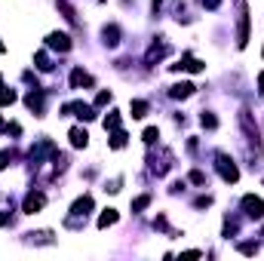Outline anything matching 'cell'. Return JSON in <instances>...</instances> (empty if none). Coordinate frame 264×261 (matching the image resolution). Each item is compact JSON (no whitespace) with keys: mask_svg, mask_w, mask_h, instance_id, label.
Segmentation results:
<instances>
[{"mask_svg":"<svg viewBox=\"0 0 264 261\" xmlns=\"http://www.w3.org/2000/svg\"><path fill=\"white\" fill-rule=\"evenodd\" d=\"M123 145H126V132L114 129V135H111V148H123Z\"/></svg>","mask_w":264,"mask_h":261,"instance_id":"cell-16","label":"cell"},{"mask_svg":"<svg viewBox=\"0 0 264 261\" xmlns=\"http://www.w3.org/2000/svg\"><path fill=\"white\" fill-rule=\"evenodd\" d=\"M243 209H246L249 218H264V200L255 197V194H246L243 197Z\"/></svg>","mask_w":264,"mask_h":261,"instance_id":"cell-2","label":"cell"},{"mask_svg":"<svg viewBox=\"0 0 264 261\" xmlns=\"http://www.w3.org/2000/svg\"><path fill=\"white\" fill-rule=\"evenodd\" d=\"M105 129H120V114H108V120H105Z\"/></svg>","mask_w":264,"mask_h":261,"instance_id":"cell-18","label":"cell"},{"mask_svg":"<svg viewBox=\"0 0 264 261\" xmlns=\"http://www.w3.org/2000/svg\"><path fill=\"white\" fill-rule=\"evenodd\" d=\"M157 139H160V132H157V129H145V145H154Z\"/></svg>","mask_w":264,"mask_h":261,"instance_id":"cell-21","label":"cell"},{"mask_svg":"<svg viewBox=\"0 0 264 261\" xmlns=\"http://www.w3.org/2000/svg\"><path fill=\"white\" fill-rule=\"evenodd\" d=\"M86 142H89V135H86V129H80V126H74V129H71V145H74V148H86Z\"/></svg>","mask_w":264,"mask_h":261,"instance_id":"cell-11","label":"cell"},{"mask_svg":"<svg viewBox=\"0 0 264 261\" xmlns=\"http://www.w3.org/2000/svg\"><path fill=\"white\" fill-rule=\"evenodd\" d=\"M0 129H6V123H3V120H0Z\"/></svg>","mask_w":264,"mask_h":261,"instance_id":"cell-29","label":"cell"},{"mask_svg":"<svg viewBox=\"0 0 264 261\" xmlns=\"http://www.w3.org/2000/svg\"><path fill=\"white\" fill-rule=\"evenodd\" d=\"M34 62H37V68H40V71H49V56H46V52H37V56H34Z\"/></svg>","mask_w":264,"mask_h":261,"instance_id":"cell-17","label":"cell"},{"mask_svg":"<svg viewBox=\"0 0 264 261\" xmlns=\"http://www.w3.org/2000/svg\"><path fill=\"white\" fill-rule=\"evenodd\" d=\"M6 160H9V154H6V150H0V172L6 169Z\"/></svg>","mask_w":264,"mask_h":261,"instance_id":"cell-25","label":"cell"},{"mask_svg":"<svg viewBox=\"0 0 264 261\" xmlns=\"http://www.w3.org/2000/svg\"><path fill=\"white\" fill-rule=\"evenodd\" d=\"M129 108H132V117H135V120H142V117L148 114V102H142V99H135Z\"/></svg>","mask_w":264,"mask_h":261,"instance_id":"cell-14","label":"cell"},{"mask_svg":"<svg viewBox=\"0 0 264 261\" xmlns=\"http://www.w3.org/2000/svg\"><path fill=\"white\" fill-rule=\"evenodd\" d=\"M218 3H221V0H203V6H206V9H218Z\"/></svg>","mask_w":264,"mask_h":261,"instance_id":"cell-26","label":"cell"},{"mask_svg":"<svg viewBox=\"0 0 264 261\" xmlns=\"http://www.w3.org/2000/svg\"><path fill=\"white\" fill-rule=\"evenodd\" d=\"M190 182L193 185H206V175L203 172H190Z\"/></svg>","mask_w":264,"mask_h":261,"instance_id":"cell-23","label":"cell"},{"mask_svg":"<svg viewBox=\"0 0 264 261\" xmlns=\"http://www.w3.org/2000/svg\"><path fill=\"white\" fill-rule=\"evenodd\" d=\"M16 102V92L3 86V77H0V105H12Z\"/></svg>","mask_w":264,"mask_h":261,"instance_id":"cell-13","label":"cell"},{"mask_svg":"<svg viewBox=\"0 0 264 261\" xmlns=\"http://www.w3.org/2000/svg\"><path fill=\"white\" fill-rule=\"evenodd\" d=\"M114 222H117V212H114V209H105V212L99 215V227H111Z\"/></svg>","mask_w":264,"mask_h":261,"instance_id":"cell-15","label":"cell"},{"mask_svg":"<svg viewBox=\"0 0 264 261\" xmlns=\"http://www.w3.org/2000/svg\"><path fill=\"white\" fill-rule=\"evenodd\" d=\"M3 49H6V46H3V43H0V52H3Z\"/></svg>","mask_w":264,"mask_h":261,"instance_id":"cell-30","label":"cell"},{"mask_svg":"<svg viewBox=\"0 0 264 261\" xmlns=\"http://www.w3.org/2000/svg\"><path fill=\"white\" fill-rule=\"evenodd\" d=\"M105 43L108 46H117L120 43V28H117V25H108V28H105Z\"/></svg>","mask_w":264,"mask_h":261,"instance_id":"cell-12","label":"cell"},{"mask_svg":"<svg viewBox=\"0 0 264 261\" xmlns=\"http://www.w3.org/2000/svg\"><path fill=\"white\" fill-rule=\"evenodd\" d=\"M258 89L264 92V74H258Z\"/></svg>","mask_w":264,"mask_h":261,"instance_id":"cell-28","label":"cell"},{"mask_svg":"<svg viewBox=\"0 0 264 261\" xmlns=\"http://www.w3.org/2000/svg\"><path fill=\"white\" fill-rule=\"evenodd\" d=\"M46 43H49V49L68 52V49H71V37H68V34H59V31H55V34H49V37H46Z\"/></svg>","mask_w":264,"mask_h":261,"instance_id":"cell-6","label":"cell"},{"mask_svg":"<svg viewBox=\"0 0 264 261\" xmlns=\"http://www.w3.org/2000/svg\"><path fill=\"white\" fill-rule=\"evenodd\" d=\"M166 52H169V43H154V46H151V52H148V65H154L157 59H163Z\"/></svg>","mask_w":264,"mask_h":261,"instance_id":"cell-10","label":"cell"},{"mask_svg":"<svg viewBox=\"0 0 264 261\" xmlns=\"http://www.w3.org/2000/svg\"><path fill=\"white\" fill-rule=\"evenodd\" d=\"M3 224H9V212H0V227Z\"/></svg>","mask_w":264,"mask_h":261,"instance_id":"cell-27","label":"cell"},{"mask_svg":"<svg viewBox=\"0 0 264 261\" xmlns=\"http://www.w3.org/2000/svg\"><path fill=\"white\" fill-rule=\"evenodd\" d=\"M148 203H151V197H148V194H145V197H138V200L132 203V212H142V209H145Z\"/></svg>","mask_w":264,"mask_h":261,"instance_id":"cell-20","label":"cell"},{"mask_svg":"<svg viewBox=\"0 0 264 261\" xmlns=\"http://www.w3.org/2000/svg\"><path fill=\"white\" fill-rule=\"evenodd\" d=\"M172 71H203V62H200V59H193L190 52H185L182 62L172 65Z\"/></svg>","mask_w":264,"mask_h":261,"instance_id":"cell-5","label":"cell"},{"mask_svg":"<svg viewBox=\"0 0 264 261\" xmlns=\"http://www.w3.org/2000/svg\"><path fill=\"white\" fill-rule=\"evenodd\" d=\"M200 123H203L206 129H215V126H218V120H215L212 114H203V117H200Z\"/></svg>","mask_w":264,"mask_h":261,"instance_id":"cell-19","label":"cell"},{"mask_svg":"<svg viewBox=\"0 0 264 261\" xmlns=\"http://www.w3.org/2000/svg\"><path fill=\"white\" fill-rule=\"evenodd\" d=\"M215 166H218V172H221L225 182H237V178H240V169L233 166V160H230L227 154H218V157H215Z\"/></svg>","mask_w":264,"mask_h":261,"instance_id":"cell-1","label":"cell"},{"mask_svg":"<svg viewBox=\"0 0 264 261\" xmlns=\"http://www.w3.org/2000/svg\"><path fill=\"white\" fill-rule=\"evenodd\" d=\"M108 102H111V92H108V89H102V92H99V99H95V105H108Z\"/></svg>","mask_w":264,"mask_h":261,"instance_id":"cell-22","label":"cell"},{"mask_svg":"<svg viewBox=\"0 0 264 261\" xmlns=\"http://www.w3.org/2000/svg\"><path fill=\"white\" fill-rule=\"evenodd\" d=\"M25 102H28V108H31L34 114H43V92H40V89H31Z\"/></svg>","mask_w":264,"mask_h":261,"instance_id":"cell-7","label":"cell"},{"mask_svg":"<svg viewBox=\"0 0 264 261\" xmlns=\"http://www.w3.org/2000/svg\"><path fill=\"white\" fill-rule=\"evenodd\" d=\"M169 95L172 99H188V95H193V83H175L169 89Z\"/></svg>","mask_w":264,"mask_h":261,"instance_id":"cell-9","label":"cell"},{"mask_svg":"<svg viewBox=\"0 0 264 261\" xmlns=\"http://www.w3.org/2000/svg\"><path fill=\"white\" fill-rule=\"evenodd\" d=\"M43 203H46V197L40 194V190H31V194L25 197V203H22V209L34 215V212H40V209H43Z\"/></svg>","mask_w":264,"mask_h":261,"instance_id":"cell-4","label":"cell"},{"mask_svg":"<svg viewBox=\"0 0 264 261\" xmlns=\"http://www.w3.org/2000/svg\"><path fill=\"white\" fill-rule=\"evenodd\" d=\"M71 86H74V89H80V86H92V77L83 71V68H74V71H71Z\"/></svg>","mask_w":264,"mask_h":261,"instance_id":"cell-8","label":"cell"},{"mask_svg":"<svg viewBox=\"0 0 264 261\" xmlns=\"http://www.w3.org/2000/svg\"><path fill=\"white\" fill-rule=\"evenodd\" d=\"M240 249H243L246 255H252V252H258V246H252V243H243V246H240Z\"/></svg>","mask_w":264,"mask_h":261,"instance_id":"cell-24","label":"cell"},{"mask_svg":"<svg viewBox=\"0 0 264 261\" xmlns=\"http://www.w3.org/2000/svg\"><path fill=\"white\" fill-rule=\"evenodd\" d=\"M65 114H74L80 120H92L95 117V108L92 105H83V102H74V105H65Z\"/></svg>","mask_w":264,"mask_h":261,"instance_id":"cell-3","label":"cell"}]
</instances>
